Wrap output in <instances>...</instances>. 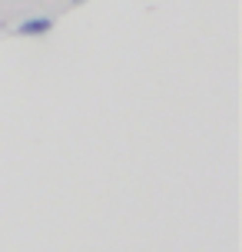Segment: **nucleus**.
<instances>
[{"label":"nucleus","mask_w":242,"mask_h":252,"mask_svg":"<svg viewBox=\"0 0 242 252\" xmlns=\"http://www.w3.org/2000/svg\"><path fill=\"white\" fill-rule=\"evenodd\" d=\"M53 30V17H27L17 27V37H47Z\"/></svg>","instance_id":"nucleus-1"},{"label":"nucleus","mask_w":242,"mask_h":252,"mask_svg":"<svg viewBox=\"0 0 242 252\" xmlns=\"http://www.w3.org/2000/svg\"><path fill=\"white\" fill-rule=\"evenodd\" d=\"M73 3H83V0H73Z\"/></svg>","instance_id":"nucleus-2"}]
</instances>
